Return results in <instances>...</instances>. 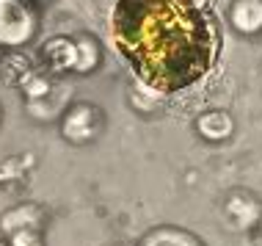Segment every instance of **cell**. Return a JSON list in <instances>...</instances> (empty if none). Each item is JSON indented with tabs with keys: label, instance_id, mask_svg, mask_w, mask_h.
<instances>
[{
	"label": "cell",
	"instance_id": "obj_1",
	"mask_svg": "<svg viewBox=\"0 0 262 246\" xmlns=\"http://www.w3.org/2000/svg\"><path fill=\"white\" fill-rule=\"evenodd\" d=\"M113 42L149 91L171 94L212 67L215 28L196 0H119Z\"/></svg>",
	"mask_w": 262,
	"mask_h": 246
},
{
	"label": "cell",
	"instance_id": "obj_2",
	"mask_svg": "<svg viewBox=\"0 0 262 246\" xmlns=\"http://www.w3.org/2000/svg\"><path fill=\"white\" fill-rule=\"evenodd\" d=\"M39 17L31 0H0V47L17 50L36 36Z\"/></svg>",
	"mask_w": 262,
	"mask_h": 246
},
{
	"label": "cell",
	"instance_id": "obj_3",
	"mask_svg": "<svg viewBox=\"0 0 262 246\" xmlns=\"http://www.w3.org/2000/svg\"><path fill=\"white\" fill-rule=\"evenodd\" d=\"M105 128V114L94 102L67 105L61 114V136L69 144H91Z\"/></svg>",
	"mask_w": 262,
	"mask_h": 246
},
{
	"label": "cell",
	"instance_id": "obj_4",
	"mask_svg": "<svg viewBox=\"0 0 262 246\" xmlns=\"http://www.w3.org/2000/svg\"><path fill=\"white\" fill-rule=\"evenodd\" d=\"M224 219L232 230H251L262 221V202L251 191H229L224 199Z\"/></svg>",
	"mask_w": 262,
	"mask_h": 246
},
{
	"label": "cell",
	"instance_id": "obj_5",
	"mask_svg": "<svg viewBox=\"0 0 262 246\" xmlns=\"http://www.w3.org/2000/svg\"><path fill=\"white\" fill-rule=\"evenodd\" d=\"M45 224V210L36 202H19V205L9 208L3 216H0V233L9 238L11 233H19V230H41Z\"/></svg>",
	"mask_w": 262,
	"mask_h": 246
},
{
	"label": "cell",
	"instance_id": "obj_6",
	"mask_svg": "<svg viewBox=\"0 0 262 246\" xmlns=\"http://www.w3.org/2000/svg\"><path fill=\"white\" fill-rule=\"evenodd\" d=\"M41 61L50 72H75L77 64V45L72 36H53L41 45Z\"/></svg>",
	"mask_w": 262,
	"mask_h": 246
},
{
	"label": "cell",
	"instance_id": "obj_7",
	"mask_svg": "<svg viewBox=\"0 0 262 246\" xmlns=\"http://www.w3.org/2000/svg\"><path fill=\"white\" fill-rule=\"evenodd\" d=\"M193 128L204 141H226V138H232V133H235V119H232V114L224 108H210V111H204V114L196 116Z\"/></svg>",
	"mask_w": 262,
	"mask_h": 246
},
{
	"label": "cell",
	"instance_id": "obj_8",
	"mask_svg": "<svg viewBox=\"0 0 262 246\" xmlns=\"http://www.w3.org/2000/svg\"><path fill=\"white\" fill-rule=\"evenodd\" d=\"M229 25L243 36L262 33V0H232Z\"/></svg>",
	"mask_w": 262,
	"mask_h": 246
},
{
	"label": "cell",
	"instance_id": "obj_9",
	"mask_svg": "<svg viewBox=\"0 0 262 246\" xmlns=\"http://www.w3.org/2000/svg\"><path fill=\"white\" fill-rule=\"evenodd\" d=\"M33 61L31 55L19 53V50H9L0 58V80L9 83V86H19V80L28 78V75L33 72Z\"/></svg>",
	"mask_w": 262,
	"mask_h": 246
},
{
	"label": "cell",
	"instance_id": "obj_10",
	"mask_svg": "<svg viewBox=\"0 0 262 246\" xmlns=\"http://www.w3.org/2000/svg\"><path fill=\"white\" fill-rule=\"evenodd\" d=\"M138 246H204V243L190 233H182V230H174V227H163V230H152Z\"/></svg>",
	"mask_w": 262,
	"mask_h": 246
},
{
	"label": "cell",
	"instance_id": "obj_11",
	"mask_svg": "<svg viewBox=\"0 0 262 246\" xmlns=\"http://www.w3.org/2000/svg\"><path fill=\"white\" fill-rule=\"evenodd\" d=\"M19 89H23V94H25V102H36V100H45V97L53 94L55 83H53V78H47L45 72L33 69L28 78L19 80Z\"/></svg>",
	"mask_w": 262,
	"mask_h": 246
},
{
	"label": "cell",
	"instance_id": "obj_12",
	"mask_svg": "<svg viewBox=\"0 0 262 246\" xmlns=\"http://www.w3.org/2000/svg\"><path fill=\"white\" fill-rule=\"evenodd\" d=\"M75 45H77V64H75V72H80V75H83V72H94V69L100 67V58H102L97 39H91V36H77Z\"/></svg>",
	"mask_w": 262,
	"mask_h": 246
},
{
	"label": "cell",
	"instance_id": "obj_13",
	"mask_svg": "<svg viewBox=\"0 0 262 246\" xmlns=\"http://www.w3.org/2000/svg\"><path fill=\"white\" fill-rule=\"evenodd\" d=\"M33 166V155H14L6 158L0 163V182H11V180H23L25 169Z\"/></svg>",
	"mask_w": 262,
	"mask_h": 246
},
{
	"label": "cell",
	"instance_id": "obj_14",
	"mask_svg": "<svg viewBox=\"0 0 262 246\" xmlns=\"http://www.w3.org/2000/svg\"><path fill=\"white\" fill-rule=\"evenodd\" d=\"M9 246H45V238H41V230H19V233H11Z\"/></svg>",
	"mask_w": 262,
	"mask_h": 246
},
{
	"label": "cell",
	"instance_id": "obj_15",
	"mask_svg": "<svg viewBox=\"0 0 262 246\" xmlns=\"http://www.w3.org/2000/svg\"><path fill=\"white\" fill-rule=\"evenodd\" d=\"M0 246H9V243H6V241H3V238H0Z\"/></svg>",
	"mask_w": 262,
	"mask_h": 246
},
{
	"label": "cell",
	"instance_id": "obj_16",
	"mask_svg": "<svg viewBox=\"0 0 262 246\" xmlns=\"http://www.w3.org/2000/svg\"><path fill=\"white\" fill-rule=\"evenodd\" d=\"M0 116H3V111H0Z\"/></svg>",
	"mask_w": 262,
	"mask_h": 246
}]
</instances>
